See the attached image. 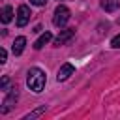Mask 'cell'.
I'll return each mask as SVG.
<instances>
[{
  "label": "cell",
  "instance_id": "4",
  "mask_svg": "<svg viewBox=\"0 0 120 120\" xmlns=\"http://www.w3.org/2000/svg\"><path fill=\"white\" fill-rule=\"evenodd\" d=\"M30 8L28 6H24V4H21L19 6V9H17V26H26L28 24V21H30Z\"/></svg>",
  "mask_w": 120,
  "mask_h": 120
},
{
  "label": "cell",
  "instance_id": "15",
  "mask_svg": "<svg viewBox=\"0 0 120 120\" xmlns=\"http://www.w3.org/2000/svg\"><path fill=\"white\" fill-rule=\"evenodd\" d=\"M8 82H9V81H8V77H4V79H2V84H0V88H2V90H6Z\"/></svg>",
  "mask_w": 120,
  "mask_h": 120
},
{
  "label": "cell",
  "instance_id": "6",
  "mask_svg": "<svg viewBox=\"0 0 120 120\" xmlns=\"http://www.w3.org/2000/svg\"><path fill=\"white\" fill-rule=\"evenodd\" d=\"M73 73H75V68H73L71 64H62V66H60V69H58L56 79H58V81H68Z\"/></svg>",
  "mask_w": 120,
  "mask_h": 120
},
{
  "label": "cell",
  "instance_id": "14",
  "mask_svg": "<svg viewBox=\"0 0 120 120\" xmlns=\"http://www.w3.org/2000/svg\"><path fill=\"white\" fill-rule=\"evenodd\" d=\"M30 2H32L34 6H45V4H47V0H30Z\"/></svg>",
  "mask_w": 120,
  "mask_h": 120
},
{
  "label": "cell",
  "instance_id": "12",
  "mask_svg": "<svg viewBox=\"0 0 120 120\" xmlns=\"http://www.w3.org/2000/svg\"><path fill=\"white\" fill-rule=\"evenodd\" d=\"M111 47H112V49H120V34L111 39Z\"/></svg>",
  "mask_w": 120,
  "mask_h": 120
},
{
  "label": "cell",
  "instance_id": "7",
  "mask_svg": "<svg viewBox=\"0 0 120 120\" xmlns=\"http://www.w3.org/2000/svg\"><path fill=\"white\" fill-rule=\"evenodd\" d=\"M99 6H101V9L112 13V11H116V9L120 8V0H101Z\"/></svg>",
  "mask_w": 120,
  "mask_h": 120
},
{
  "label": "cell",
  "instance_id": "3",
  "mask_svg": "<svg viewBox=\"0 0 120 120\" xmlns=\"http://www.w3.org/2000/svg\"><path fill=\"white\" fill-rule=\"evenodd\" d=\"M6 92H8V96H6V99H4V103H2V107H0V112H8V111L15 105L17 98H19L17 86H13V88H9V90H6Z\"/></svg>",
  "mask_w": 120,
  "mask_h": 120
},
{
  "label": "cell",
  "instance_id": "2",
  "mask_svg": "<svg viewBox=\"0 0 120 120\" xmlns=\"http://www.w3.org/2000/svg\"><path fill=\"white\" fill-rule=\"evenodd\" d=\"M69 17H71V11H69L66 6L58 4V6H56V9H54V17H52V22H54V26H64V24L69 21Z\"/></svg>",
  "mask_w": 120,
  "mask_h": 120
},
{
  "label": "cell",
  "instance_id": "5",
  "mask_svg": "<svg viewBox=\"0 0 120 120\" xmlns=\"http://www.w3.org/2000/svg\"><path fill=\"white\" fill-rule=\"evenodd\" d=\"M73 38H75V30H73V28H66V30H62V32L54 38V45H56V47L66 45V43H69Z\"/></svg>",
  "mask_w": 120,
  "mask_h": 120
},
{
  "label": "cell",
  "instance_id": "13",
  "mask_svg": "<svg viewBox=\"0 0 120 120\" xmlns=\"http://www.w3.org/2000/svg\"><path fill=\"white\" fill-rule=\"evenodd\" d=\"M6 60H8V52H6V49H2L0 51V64H6Z\"/></svg>",
  "mask_w": 120,
  "mask_h": 120
},
{
  "label": "cell",
  "instance_id": "11",
  "mask_svg": "<svg viewBox=\"0 0 120 120\" xmlns=\"http://www.w3.org/2000/svg\"><path fill=\"white\" fill-rule=\"evenodd\" d=\"M45 112V105H41L39 109H36V111H32V112H28L26 116H22V120H34V118H38V116H41Z\"/></svg>",
  "mask_w": 120,
  "mask_h": 120
},
{
  "label": "cell",
  "instance_id": "10",
  "mask_svg": "<svg viewBox=\"0 0 120 120\" xmlns=\"http://www.w3.org/2000/svg\"><path fill=\"white\" fill-rule=\"evenodd\" d=\"M11 19H13V8L11 6H4V9H2V22L8 24Z\"/></svg>",
  "mask_w": 120,
  "mask_h": 120
},
{
  "label": "cell",
  "instance_id": "9",
  "mask_svg": "<svg viewBox=\"0 0 120 120\" xmlns=\"http://www.w3.org/2000/svg\"><path fill=\"white\" fill-rule=\"evenodd\" d=\"M24 45H26V38L24 36H19V38H15V41H13V54H21L22 51H24Z\"/></svg>",
  "mask_w": 120,
  "mask_h": 120
},
{
  "label": "cell",
  "instance_id": "8",
  "mask_svg": "<svg viewBox=\"0 0 120 120\" xmlns=\"http://www.w3.org/2000/svg\"><path fill=\"white\" fill-rule=\"evenodd\" d=\"M51 39H52V34H51V32H45V34H41V36H39V38L34 41V49H36V51H39V49H41L43 45H47Z\"/></svg>",
  "mask_w": 120,
  "mask_h": 120
},
{
  "label": "cell",
  "instance_id": "1",
  "mask_svg": "<svg viewBox=\"0 0 120 120\" xmlns=\"http://www.w3.org/2000/svg\"><path fill=\"white\" fill-rule=\"evenodd\" d=\"M45 82H47V75L43 69L39 68H30L28 69V77H26V84L32 92L39 94L43 88H45Z\"/></svg>",
  "mask_w": 120,
  "mask_h": 120
},
{
  "label": "cell",
  "instance_id": "16",
  "mask_svg": "<svg viewBox=\"0 0 120 120\" xmlns=\"http://www.w3.org/2000/svg\"><path fill=\"white\" fill-rule=\"evenodd\" d=\"M118 24H120V17H118Z\"/></svg>",
  "mask_w": 120,
  "mask_h": 120
}]
</instances>
